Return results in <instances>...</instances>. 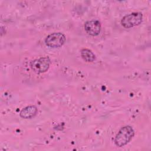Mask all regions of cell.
<instances>
[{
    "mask_svg": "<svg viewBox=\"0 0 151 151\" xmlns=\"http://www.w3.org/2000/svg\"><path fill=\"white\" fill-rule=\"evenodd\" d=\"M66 40L65 36L61 32H53L49 34L45 39V44L51 48L61 47Z\"/></svg>",
    "mask_w": 151,
    "mask_h": 151,
    "instance_id": "obj_4",
    "label": "cell"
},
{
    "mask_svg": "<svg viewBox=\"0 0 151 151\" xmlns=\"http://www.w3.org/2000/svg\"><path fill=\"white\" fill-rule=\"evenodd\" d=\"M142 20V14L139 12H134L123 17L121 20V24L123 27L130 28L141 24Z\"/></svg>",
    "mask_w": 151,
    "mask_h": 151,
    "instance_id": "obj_3",
    "label": "cell"
},
{
    "mask_svg": "<svg viewBox=\"0 0 151 151\" xmlns=\"http://www.w3.org/2000/svg\"><path fill=\"white\" fill-rule=\"evenodd\" d=\"M38 111L36 106L31 105L23 108L20 111L19 116L23 119H31L34 117Z\"/></svg>",
    "mask_w": 151,
    "mask_h": 151,
    "instance_id": "obj_6",
    "label": "cell"
},
{
    "mask_svg": "<svg viewBox=\"0 0 151 151\" xmlns=\"http://www.w3.org/2000/svg\"><path fill=\"white\" fill-rule=\"evenodd\" d=\"M50 63L51 61L48 57H41L32 60L30 63V67L36 73H43L48 70Z\"/></svg>",
    "mask_w": 151,
    "mask_h": 151,
    "instance_id": "obj_2",
    "label": "cell"
},
{
    "mask_svg": "<svg viewBox=\"0 0 151 151\" xmlns=\"http://www.w3.org/2000/svg\"><path fill=\"white\" fill-rule=\"evenodd\" d=\"M81 56L86 62L91 63L96 60L95 54L89 49L83 48L81 51Z\"/></svg>",
    "mask_w": 151,
    "mask_h": 151,
    "instance_id": "obj_7",
    "label": "cell"
},
{
    "mask_svg": "<svg viewBox=\"0 0 151 151\" xmlns=\"http://www.w3.org/2000/svg\"><path fill=\"white\" fill-rule=\"evenodd\" d=\"M84 29L86 32L91 35H98L101 31V24L98 20H90L87 21L84 24Z\"/></svg>",
    "mask_w": 151,
    "mask_h": 151,
    "instance_id": "obj_5",
    "label": "cell"
},
{
    "mask_svg": "<svg viewBox=\"0 0 151 151\" xmlns=\"http://www.w3.org/2000/svg\"><path fill=\"white\" fill-rule=\"evenodd\" d=\"M134 135V131L132 127L125 126L122 127L117 133L114 143L118 147H122L127 145Z\"/></svg>",
    "mask_w": 151,
    "mask_h": 151,
    "instance_id": "obj_1",
    "label": "cell"
}]
</instances>
